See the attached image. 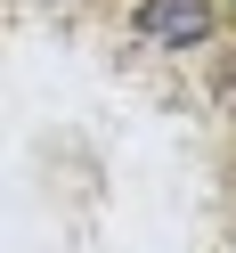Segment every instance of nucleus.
Masks as SVG:
<instances>
[{
    "mask_svg": "<svg viewBox=\"0 0 236 253\" xmlns=\"http://www.w3.org/2000/svg\"><path fill=\"white\" fill-rule=\"evenodd\" d=\"M212 33V0H138V41L147 49H196Z\"/></svg>",
    "mask_w": 236,
    "mask_h": 253,
    "instance_id": "1",
    "label": "nucleus"
},
{
    "mask_svg": "<svg viewBox=\"0 0 236 253\" xmlns=\"http://www.w3.org/2000/svg\"><path fill=\"white\" fill-rule=\"evenodd\" d=\"M228 106H236V66H228Z\"/></svg>",
    "mask_w": 236,
    "mask_h": 253,
    "instance_id": "2",
    "label": "nucleus"
}]
</instances>
